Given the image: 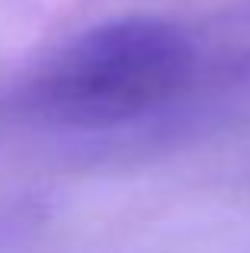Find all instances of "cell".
<instances>
[{
	"mask_svg": "<svg viewBox=\"0 0 250 253\" xmlns=\"http://www.w3.org/2000/svg\"><path fill=\"white\" fill-rule=\"evenodd\" d=\"M196 74V45L170 19L125 16L93 26L39 68L23 93L39 122L100 131L173 103Z\"/></svg>",
	"mask_w": 250,
	"mask_h": 253,
	"instance_id": "1",
	"label": "cell"
}]
</instances>
